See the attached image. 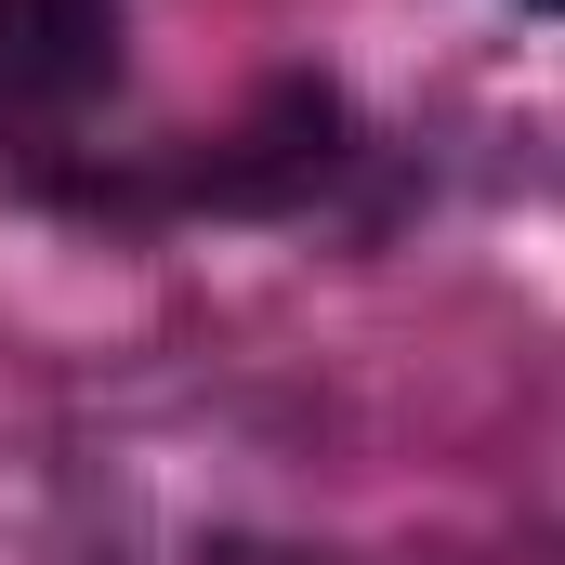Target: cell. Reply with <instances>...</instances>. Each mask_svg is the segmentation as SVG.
<instances>
[{
    "label": "cell",
    "mask_w": 565,
    "mask_h": 565,
    "mask_svg": "<svg viewBox=\"0 0 565 565\" xmlns=\"http://www.w3.org/2000/svg\"><path fill=\"white\" fill-rule=\"evenodd\" d=\"M526 13H565V0H526Z\"/></svg>",
    "instance_id": "3957f363"
},
{
    "label": "cell",
    "mask_w": 565,
    "mask_h": 565,
    "mask_svg": "<svg viewBox=\"0 0 565 565\" xmlns=\"http://www.w3.org/2000/svg\"><path fill=\"white\" fill-rule=\"evenodd\" d=\"M198 565H289V553H264V540H224V553H198Z\"/></svg>",
    "instance_id": "7a4b0ae2"
},
{
    "label": "cell",
    "mask_w": 565,
    "mask_h": 565,
    "mask_svg": "<svg viewBox=\"0 0 565 565\" xmlns=\"http://www.w3.org/2000/svg\"><path fill=\"white\" fill-rule=\"evenodd\" d=\"M119 40H132V0H0V132L79 119L93 93H119Z\"/></svg>",
    "instance_id": "6da1fadb"
}]
</instances>
